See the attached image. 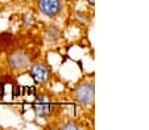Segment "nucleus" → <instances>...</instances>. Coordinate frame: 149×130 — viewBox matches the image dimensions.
I'll list each match as a JSON object with an SVG mask.
<instances>
[{
    "instance_id": "nucleus-1",
    "label": "nucleus",
    "mask_w": 149,
    "mask_h": 130,
    "mask_svg": "<svg viewBox=\"0 0 149 130\" xmlns=\"http://www.w3.org/2000/svg\"><path fill=\"white\" fill-rule=\"evenodd\" d=\"M37 7L42 14L48 17H56L62 8L59 0H38Z\"/></svg>"
},
{
    "instance_id": "nucleus-2",
    "label": "nucleus",
    "mask_w": 149,
    "mask_h": 130,
    "mask_svg": "<svg viewBox=\"0 0 149 130\" xmlns=\"http://www.w3.org/2000/svg\"><path fill=\"white\" fill-rule=\"evenodd\" d=\"M75 100L82 105H88L94 100V85L90 83L79 85L75 89Z\"/></svg>"
},
{
    "instance_id": "nucleus-3",
    "label": "nucleus",
    "mask_w": 149,
    "mask_h": 130,
    "mask_svg": "<svg viewBox=\"0 0 149 130\" xmlns=\"http://www.w3.org/2000/svg\"><path fill=\"white\" fill-rule=\"evenodd\" d=\"M29 74H31L32 79L38 84H42L49 79V70L46 68V66L41 65V63H36V65L32 66Z\"/></svg>"
},
{
    "instance_id": "nucleus-4",
    "label": "nucleus",
    "mask_w": 149,
    "mask_h": 130,
    "mask_svg": "<svg viewBox=\"0 0 149 130\" xmlns=\"http://www.w3.org/2000/svg\"><path fill=\"white\" fill-rule=\"evenodd\" d=\"M8 65L13 70H24L28 66V57L21 51H15L8 57Z\"/></svg>"
},
{
    "instance_id": "nucleus-5",
    "label": "nucleus",
    "mask_w": 149,
    "mask_h": 130,
    "mask_svg": "<svg viewBox=\"0 0 149 130\" xmlns=\"http://www.w3.org/2000/svg\"><path fill=\"white\" fill-rule=\"evenodd\" d=\"M33 109L37 117H46L52 113V104L44 99H38L33 105Z\"/></svg>"
},
{
    "instance_id": "nucleus-6",
    "label": "nucleus",
    "mask_w": 149,
    "mask_h": 130,
    "mask_svg": "<svg viewBox=\"0 0 149 130\" xmlns=\"http://www.w3.org/2000/svg\"><path fill=\"white\" fill-rule=\"evenodd\" d=\"M12 40H13V37H12L11 33L0 34V53L4 51L6 49H8L12 45Z\"/></svg>"
},
{
    "instance_id": "nucleus-7",
    "label": "nucleus",
    "mask_w": 149,
    "mask_h": 130,
    "mask_svg": "<svg viewBox=\"0 0 149 130\" xmlns=\"http://www.w3.org/2000/svg\"><path fill=\"white\" fill-rule=\"evenodd\" d=\"M45 36L49 41H57L59 38V30L56 26H49L45 32Z\"/></svg>"
},
{
    "instance_id": "nucleus-8",
    "label": "nucleus",
    "mask_w": 149,
    "mask_h": 130,
    "mask_svg": "<svg viewBox=\"0 0 149 130\" xmlns=\"http://www.w3.org/2000/svg\"><path fill=\"white\" fill-rule=\"evenodd\" d=\"M62 129H78V126L74 122H68V124L62 125Z\"/></svg>"
},
{
    "instance_id": "nucleus-9",
    "label": "nucleus",
    "mask_w": 149,
    "mask_h": 130,
    "mask_svg": "<svg viewBox=\"0 0 149 130\" xmlns=\"http://www.w3.org/2000/svg\"><path fill=\"white\" fill-rule=\"evenodd\" d=\"M23 20H24V24H25V26H29V25H32V17L29 19V16L28 14H24V17H23Z\"/></svg>"
},
{
    "instance_id": "nucleus-10",
    "label": "nucleus",
    "mask_w": 149,
    "mask_h": 130,
    "mask_svg": "<svg viewBox=\"0 0 149 130\" xmlns=\"http://www.w3.org/2000/svg\"><path fill=\"white\" fill-rule=\"evenodd\" d=\"M4 82H1V80H0V99H1V97L4 96V91H6V87H4Z\"/></svg>"
},
{
    "instance_id": "nucleus-11",
    "label": "nucleus",
    "mask_w": 149,
    "mask_h": 130,
    "mask_svg": "<svg viewBox=\"0 0 149 130\" xmlns=\"http://www.w3.org/2000/svg\"><path fill=\"white\" fill-rule=\"evenodd\" d=\"M87 1H88V4H91V6H93V4L95 3V0H87Z\"/></svg>"
}]
</instances>
